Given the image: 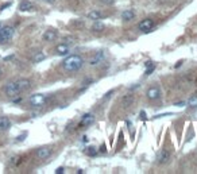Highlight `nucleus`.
<instances>
[{"mask_svg": "<svg viewBox=\"0 0 197 174\" xmlns=\"http://www.w3.org/2000/svg\"><path fill=\"white\" fill-rule=\"evenodd\" d=\"M154 69H155V68H150V69H146V74H147V76H149V74H151V73H153V72H154Z\"/></svg>", "mask_w": 197, "mask_h": 174, "instance_id": "23", "label": "nucleus"}, {"mask_svg": "<svg viewBox=\"0 0 197 174\" xmlns=\"http://www.w3.org/2000/svg\"><path fill=\"white\" fill-rule=\"evenodd\" d=\"M0 73H1V70H0Z\"/></svg>", "mask_w": 197, "mask_h": 174, "instance_id": "30", "label": "nucleus"}, {"mask_svg": "<svg viewBox=\"0 0 197 174\" xmlns=\"http://www.w3.org/2000/svg\"><path fill=\"white\" fill-rule=\"evenodd\" d=\"M88 18L91 20H99V19H101V14L99 11H91L88 14Z\"/></svg>", "mask_w": 197, "mask_h": 174, "instance_id": "17", "label": "nucleus"}, {"mask_svg": "<svg viewBox=\"0 0 197 174\" xmlns=\"http://www.w3.org/2000/svg\"><path fill=\"white\" fill-rule=\"evenodd\" d=\"M131 101H133V96H131V94H127V97L123 100V105L124 107L130 105V104H131Z\"/></svg>", "mask_w": 197, "mask_h": 174, "instance_id": "20", "label": "nucleus"}, {"mask_svg": "<svg viewBox=\"0 0 197 174\" xmlns=\"http://www.w3.org/2000/svg\"><path fill=\"white\" fill-rule=\"evenodd\" d=\"M56 51L58 56H66V54L69 53V46L65 43H59L58 46L56 47Z\"/></svg>", "mask_w": 197, "mask_h": 174, "instance_id": "14", "label": "nucleus"}, {"mask_svg": "<svg viewBox=\"0 0 197 174\" xmlns=\"http://www.w3.org/2000/svg\"><path fill=\"white\" fill-rule=\"evenodd\" d=\"M10 6H11V4H10V3H7V4H4V6H1V8H0V11H3L4 8H7V7H10Z\"/></svg>", "mask_w": 197, "mask_h": 174, "instance_id": "26", "label": "nucleus"}, {"mask_svg": "<svg viewBox=\"0 0 197 174\" xmlns=\"http://www.w3.org/2000/svg\"><path fill=\"white\" fill-rule=\"evenodd\" d=\"M83 65H84V59L80 56H76V54L66 57L64 59V62H62V68L66 72H77L83 68Z\"/></svg>", "mask_w": 197, "mask_h": 174, "instance_id": "2", "label": "nucleus"}, {"mask_svg": "<svg viewBox=\"0 0 197 174\" xmlns=\"http://www.w3.org/2000/svg\"><path fill=\"white\" fill-rule=\"evenodd\" d=\"M147 97L150 99V100H158L161 97V91H159L158 86H151L149 88L147 91Z\"/></svg>", "mask_w": 197, "mask_h": 174, "instance_id": "9", "label": "nucleus"}, {"mask_svg": "<svg viewBox=\"0 0 197 174\" xmlns=\"http://www.w3.org/2000/svg\"><path fill=\"white\" fill-rule=\"evenodd\" d=\"M103 29H104V24L100 22V19H99V20H94V24H93L94 31H101Z\"/></svg>", "mask_w": 197, "mask_h": 174, "instance_id": "19", "label": "nucleus"}, {"mask_svg": "<svg viewBox=\"0 0 197 174\" xmlns=\"http://www.w3.org/2000/svg\"><path fill=\"white\" fill-rule=\"evenodd\" d=\"M45 58H46V56H45L43 53H41V51H39V53H37L35 56L32 57V62H34V64H38V62L43 61Z\"/></svg>", "mask_w": 197, "mask_h": 174, "instance_id": "18", "label": "nucleus"}, {"mask_svg": "<svg viewBox=\"0 0 197 174\" xmlns=\"http://www.w3.org/2000/svg\"><path fill=\"white\" fill-rule=\"evenodd\" d=\"M153 27H154V20L150 18L144 19V20H142L141 23L138 24V29L141 30V31H143V33H149Z\"/></svg>", "mask_w": 197, "mask_h": 174, "instance_id": "6", "label": "nucleus"}, {"mask_svg": "<svg viewBox=\"0 0 197 174\" xmlns=\"http://www.w3.org/2000/svg\"><path fill=\"white\" fill-rule=\"evenodd\" d=\"M47 97L45 96V94L42 93H35V94H32L31 97H30V105L34 107V108H38V107H42L45 105V103H46Z\"/></svg>", "mask_w": 197, "mask_h": 174, "instance_id": "4", "label": "nucleus"}, {"mask_svg": "<svg viewBox=\"0 0 197 174\" xmlns=\"http://www.w3.org/2000/svg\"><path fill=\"white\" fill-rule=\"evenodd\" d=\"M135 18V12L133 11V10H126V11L122 14V19H123L124 22H130L133 20V19Z\"/></svg>", "mask_w": 197, "mask_h": 174, "instance_id": "15", "label": "nucleus"}, {"mask_svg": "<svg viewBox=\"0 0 197 174\" xmlns=\"http://www.w3.org/2000/svg\"><path fill=\"white\" fill-rule=\"evenodd\" d=\"M105 59V51H97L91 59H89V65L91 66H97Z\"/></svg>", "mask_w": 197, "mask_h": 174, "instance_id": "5", "label": "nucleus"}, {"mask_svg": "<svg viewBox=\"0 0 197 174\" xmlns=\"http://www.w3.org/2000/svg\"><path fill=\"white\" fill-rule=\"evenodd\" d=\"M144 68H146V69H150V68H155V65H154V64H153V62H151V61H147L146 64H144Z\"/></svg>", "mask_w": 197, "mask_h": 174, "instance_id": "22", "label": "nucleus"}, {"mask_svg": "<svg viewBox=\"0 0 197 174\" xmlns=\"http://www.w3.org/2000/svg\"><path fill=\"white\" fill-rule=\"evenodd\" d=\"M93 121H94V115H92V113H85V115L81 118V120H80L78 127H89Z\"/></svg>", "mask_w": 197, "mask_h": 174, "instance_id": "7", "label": "nucleus"}, {"mask_svg": "<svg viewBox=\"0 0 197 174\" xmlns=\"http://www.w3.org/2000/svg\"><path fill=\"white\" fill-rule=\"evenodd\" d=\"M45 1H49V3H53V1H56V0H45Z\"/></svg>", "mask_w": 197, "mask_h": 174, "instance_id": "29", "label": "nucleus"}, {"mask_svg": "<svg viewBox=\"0 0 197 174\" xmlns=\"http://www.w3.org/2000/svg\"><path fill=\"white\" fill-rule=\"evenodd\" d=\"M50 155H51L50 147H41L37 150V158H38V159H47Z\"/></svg>", "mask_w": 197, "mask_h": 174, "instance_id": "8", "label": "nucleus"}, {"mask_svg": "<svg viewBox=\"0 0 197 174\" xmlns=\"http://www.w3.org/2000/svg\"><path fill=\"white\" fill-rule=\"evenodd\" d=\"M34 10H35L34 4L31 1H29V0H23V1L19 3V11L22 12H29V11H34Z\"/></svg>", "mask_w": 197, "mask_h": 174, "instance_id": "11", "label": "nucleus"}, {"mask_svg": "<svg viewBox=\"0 0 197 174\" xmlns=\"http://www.w3.org/2000/svg\"><path fill=\"white\" fill-rule=\"evenodd\" d=\"M100 1H103L104 4H112L114 3V0H100Z\"/></svg>", "mask_w": 197, "mask_h": 174, "instance_id": "24", "label": "nucleus"}, {"mask_svg": "<svg viewBox=\"0 0 197 174\" xmlns=\"http://www.w3.org/2000/svg\"><path fill=\"white\" fill-rule=\"evenodd\" d=\"M42 38H43V41H46V42H53L54 39L57 38V31H54V30H47V31L43 33Z\"/></svg>", "mask_w": 197, "mask_h": 174, "instance_id": "13", "label": "nucleus"}, {"mask_svg": "<svg viewBox=\"0 0 197 174\" xmlns=\"http://www.w3.org/2000/svg\"><path fill=\"white\" fill-rule=\"evenodd\" d=\"M141 119H142V120H144V119H146V113H144L143 111L141 112Z\"/></svg>", "mask_w": 197, "mask_h": 174, "instance_id": "27", "label": "nucleus"}, {"mask_svg": "<svg viewBox=\"0 0 197 174\" xmlns=\"http://www.w3.org/2000/svg\"><path fill=\"white\" fill-rule=\"evenodd\" d=\"M15 34V29L12 26H4L0 23V43H8Z\"/></svg>", "mask_w": 197, "mask_h": 174, "instance_id": "3", "label": "nucleus"}, {"mask_svg": "<svg viewBox=\"0 0 197 174\" xmlns=\"http://www.w3.org/2000/svg\"><path fill=\"white\" fill-rule=\"evenodd\" d=\"M56 173H57V174H62V173H64V167H58V169L56 170Z\"/></svg>", "mask_w": 197, "mask_h": 174, "instance_id": "25", "label": "nucleus"}, {"mask_svg": "<svg viewBox=\"0 0 197 174\" xmlns=\"http://www.w3.org/2000/svg\"><path fill=\"white\" fill-rule=\"evenodd\" d=\"M12 101H14V103H21V101H22V97H18V99H14V100H12Z\"/></svg>", "mask_w": 197, "mask_h": 174, "instance_id": "28", "label": "nucleus"}, {"mask_svg": "<svg viewBox=\"0 0 197 174\" xmlns=\"http://www.w3.org/2000/svg\"><path fill=\"white\" fill-rule=\"evenodd\" d=\"M12 123L8 118L6 116H0V132H4V131H8L11 128Z\"/></svg>", "mask_w": 197, "mask_h": 174, "instance_id": "10", "label": "nucleus"}, {"mask_svg": "<svg viewBox=\"0 0 197 174\" xmlns=\"http://www.w3.org/2000/svg\"><path fill=\"white\" fill-rule=\"evenodd\" d=\"M188 107H189V108H197V94H193V96L189 97Z\"/></svg>", "mask_w": 197, "mask_h": 174, "instance_id": "16", "label": "nucleus"}, {"mask_svg": "<svg viewBox=\"0 0 197 174\" xmlns=\"http://www.w3.org/2000/svg\"><path fill=\"white\" fill-rule=\"evenodd\" d=\"M31 86V81L29 78H21V80H15V81H8L4 86V93L8 97H15L21 94L22 92L27 91Z\"/></svg>", "mask_w": 197, "mask_h": 174, "instance_id": "1", "label": "nucleus"}, {"mask_svg": "<svg viewBox=\"0 0 197 174\" xmlns=\"http://www.w3.org/2000/svg\"><path fill=\"white\" fill-rule=\"evenodd\" d=\"M86 153H88V155H91V156H94V155H96V154H97V151H96V148H94V147H89Z\"/></svg>", "mask_w": 197, "mask_h": 174, "instance_id": "21", "label": "nucleus"}, {"mask_svg": "<svg viewBox=\"0 0 197 174\" xmlns=\"http://www.w3.org/2000/svg\"><path fill=\"white\" fill-rule=\"evenodd\" d=\"M170 158V153L168 150H159L158 154H157V159H158L159 163H166Z\"/></svg>", "mask_w": 197, "mask_h": 174, "instance_id": "12", "label": "nucleus"}]
</instances>
